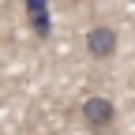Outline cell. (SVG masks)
Segmentation results:
<instances>
[{"label":"cell","mask_w":135,"mask_h":135,"mask_svg":"<svg viewBox=\"0 0 135 135\" xmlns=\"http://www.w3.org/2000/svg\"><path fill=\"white\" fill-rule=\"evenodd\" d=\"M30 26H34V34H41V38H45L49 30H53V23H49V15H38V19H30Z\"/></svg>","instance_id":"cell-4"},{"label":"cell","mask_w":135,"mask_h":135,"mask_svg":"<svg viewBox=\"0 0 135 135\" xmlns=\"http://www.w3.org/2000/svg\"><path fill=\"white\" fill-rule=\"evenodd\" d=\"M113 120H116V105H113L109 98L94 94V98H86V101H83V124H86V128L101 131V128H109Z\"/></svg>","instance_id":"cell-1"},{"label":"cell","mask_w":135,"mask_h":135,"mask_svg":"<svg viewBox=\"0 0 135 135\" xmlns=\"http://www.w3.org/2000/svg\"><path fill=\"white\" fill-rule=\"evenodd\" d=\"M38 15H49V0H26V19H38Z\"/></svg>","instance_id":"cell-3"},{"label":"cell","mask_w":135,"mask_h":135,"mask_svg":"<svg viewBox=\"0 0 135 135\" xmlns=\"http://www.w3.org/2000/svg\"><path fill=\"white\" fill-rule=\"evenodd\" d=\"M86 53L94 60H109L116 53V30L113 26H90L86 30Z\"/></svg>","instance_id":"cell-2"}]
</instances>
